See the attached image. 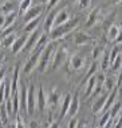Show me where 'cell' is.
I'll return each mask as SVG.
<instances>
[{"instance_id":"cell-1","label":"cell","mask_w":122,"mask_h":128,"mask_svg":"<svg viewBox=\"0 0 122 128\" xmlns=\"http://www.w3.org/2000/svg\"><path fill=\"white\" fill-rule=\"evenodd\" d=\"M78 22H79V20L76 18H74V19L67 20L66 23H63V24H61V26H55L54 28H52L51 32L48 34L50 38H51V40L61 39V38H63L64 35H67L68 32H71V31L78 26Z\"/></svg>"},{"instance_id":"cell-2","label":"cell","mask_w":122,"mask_h":128,"mask_svg":"<svg viewBox=\"0 0 122 128\" xmlns=\"http://www.w3.org/2000/svg\"><path fill=\"white\" fill-rule=\"evenodd\" d=\"M54 53H55V46H54V43H52V42H48V44L44 47V50L42 51L40 58H39V62H38V70H39L40 73L46 72L47 66L51 64V61H52Z\"/></svg>"},{"instance_id":"cell-3","label":"cell","mask_w":122,"mask_h":128,"mask_svg":"<svg viewBox=\"0 0 122 128\" xmlns=\"http://www.w3.org/2000/svg\"><path fill=\"white\" fill-rule=\"evenodd\" d=\"M67 49L64 46L59 47V49L54 53V57H52V61H51V70H57L58 68H61L62 65L66 62L67 60Z\"/></svg>"},{"instance_id":"cell-4","label":"cell","mask_w":122,"mask_h":128,"mask_svg":"<svg viewBox=\"0 0 122 128\" xmlns=\"http://www.w3.org/2000/svg\"><path fill=\"white\" fill-rule=\"evenodd\" d=\"M35 106H36V90L35 85L28 86V93H27V115L32 116L35 113Z\"/></svg>"},{"instance_id":"cell-5","label":"cell","mask_w":122,"mask_h":128,"mask_svg":"<svg viewBox=\"0 0 122 128\" xmlns=\"http://www.w3.org/2000/svg\"><path fill=\"white\" fill-rule=\"evenodd\" d=\"M43 35V34L40 32V30H35V31H32V32L28 35V38H27V42H26V44H24V47H23V50L22 51H24V53H28V51H31L35 47V44L38 43V40H39V38Z\"/></svg>"},{"instance_id":"cell-6","label":"cell","mask_w":122,"mask_h":128,"mask_svg":"<svg viewBox=\"0 0 122 128\" xmlns=\"http://www.w3.org/2000/svg\"><path fill=\"white\" fill-rule=\"evenodd\" d=\"M39 58H40V53H35V51H31V55H30L28 61L26 62V65H24V69H23L24 74H26V76L31 74V72H32L34 69L38 66Z\"/></svg>"},{"instance_id":"cell-7","label":"cell","mask_w":122,"mask_h":128,"mask_svg":"<svg viewBox=\"0 0 122 128\" xmlns=\"http://www.w3.org/2000/svg\"><path fill=\"white\" fill-rule=\"evenodd\" d=\"M57 15H58V10H51V12L46 16V19H44V22H43V31L46 34H50L52 31V28H54Z\"/></svg>"},{"instance_id":"cell-8","label":"cell","mask_w":122,"mask_h":128,"mask_svg":"<svg viewBox=\"0 0 122 128\" xmlns=\"http://www.w3.org/2000/svg\"><path fill=\"white\" fill-rule=\"evenodd\" d=\"M42 12H43V6H34V7H30V10L27 11L26 14H24V22H30V20L32 19H36L39 18V16L42 15Z\"/></svg>"},{"instance_id":"cell-9","label":"cell","mask_w":122,"mask_h":128,"mask_svg":"<svg viewBox=\"0 0 122 128\" xmlns=\"http://www.w3.org/2000/svg\"><path fill=\"white\" fill-rule=\"evenodd\" d=\"M36 105H38V109H39V112L43 113L44 109H46L47 106V96L46 93H44V89L39 86V89H38V94H36Z\"/></svg>"},{"instance_id":"cell-10","label":"cell","mask_w":122,"mask_h":128,"mask_svg":"<svg viewBox=\"0 0 122 128\" xmlns=\"http://www.w3.org/2000/svg\"><path fill=\"white\" fill-rule=\"evenodd\" d=\"M27 38H28V34L24 32V34H22L20 36H17L15 39V42H13V44L11 46V50H12L13 54H17L19 51L23 50L24 44H26V42H27Z\"/></svg>"},{"instance_id":"cell-11","label":"cell","mask_w":122,"mask_h":128,"mask_svg":"<svg viewBox=\"0 0 122 128\" xmlns=\"http://www.w3.org/2000/svg\"><path fill=\"white\" fill-rule=\"evenodd\" d=\"M59 98H61V92L58 90V88H52L51 92L48 93V96H47V105L50 106L51 109H54L55 106L58 105Z\"/></svg>"},{"instance_id":"cell-12","label":"cell","mask_w":122,"mask_h":128,"mask_svg":"<svg viewBox=\"0 0 122 128\" xmlns=\"http://www.w3.org/2000/svg\"><path fill=\"white\" fill-rule=\"evenodd\" d=\"M91 36L89 34H86L85 31H79V32L75 34L74 36V43L78 44V46H85V44H90L91 43Z\"/></svg>"},{"instance_id":"cell-13","label":"cell","mask_w":122,"mask_h":128,"mask_svg":"<svg viewBox=\"0 0 122 128\" xmlns=\"http://www.w3.org/2000/svg\"><path fill=\"white\" fill-rule=\"evenodd\" d=\"M78 112H79V93L76 92L75 94L72 96V98H71V102H70V108H68L67 116L72 119V117H74Z\"/></svg>"},{"instance_id":"cell-14","label":"cell","mask_w":122,"mask_h":128,"mask_svg":"<svg viewBox=\"0 0 122 128\" xmlns=\"http://www.w3.org/2000/svg\"><path fill=\"white\" fill-rule=\"evenodd\" d=\"M109 93L110 92H107L106 94H102L101 97H98L94 101L93 104V106H91V112L94 113V115H97V113H101V110H102V108L105 106V102H106V100H107V96H109Z\"/></svg>"},{"instance_id":"cell-15","label":"cell","mask_w":122,"mask_h":128,"mask_svg":"<svg viewBox=\"0 0 122 128\" xmlns=\"http://www.w3.org/2000/svg\"><path fill=\"white\" fill-rule=\"evenodd\" d=\"M27 93H28V88L26 85L19 86V100H20V110L27 113Z\"/></svg>"},{"instance_id":"cell-16","label":"cell","mask_w":122,"mask_h":128,"mask_svg":"<svg viewBox=\"0 0 122 128\" xmlns=\"http://www.w3.org/2000/svg\"><path fill=\"white\" fill-rule=\"evenodd\" d=\"M83 65H85V58H83L81 54L71 55V58H70V66H71V69L79 70V69L83 68Z\"/></svg>"},{"instance_id":"cell-17","label":"cell","mask_w":122,"mask_h":128,"mask_svg":"<svg viewBox=\"0 0 122 128\" xmlns=\"http://www.w3.org/2000/svg\"><path fill=\"white\" fill-rule=\"evenodd\" d=\"M72 96L67 93V94L63 96V102H62V108H61V115H59V120L64 119L68 113V108H70V102H71Z\"/></svg>"},{"instance_id":"cell-18","label":"cell","mask_w":122,"mask_h":128,"mask_svg":"<svg viewBox=\"0 0 122 128\" xmlns=\"http://www.w3.org/2000/svg\"><path fill=\"white\" fill-rule=\"evenodd\" d=\"M101 11H102L101 8L93 10L91 14L89 15V18H87V20H86L85 26H86V27H93L94 24H97V23L99 22V12H101Z\"/></svg>"},{"instance_id":"cell-19","label":"cell","mask_w":122,"mask_h":128,"mask_svg":"<svg viewBox=\"0 0 122 128\" xmlns=\"http://www.w3.org/2000/svg\"><path fill=\"white\" fill-rule=\"evenodd\" d=\"M95 86H97V76H93V77H90L86 82V88H85V97L86 98L93 94Z\"/></svg>"},{"instance_id":"cell-20","label":"cell","mask_w":122,"mask_h":128,"mask_svg":"<svg viewBox=\"0 0 122 128\" xmlns=\"http://www.w3.org/2000/svg\"><path fill=\"white\" fill-rule=\"evenodd\" d=\"M67 20H70V14L67 12V10H62V11L58 12L57 18H55V26H61L63 23H66Z\"/></svg>"},{"instance_id":"cell-21","label":"cell","mask_w":122,"mask_h":128,"mask_svg":"<svg viewBox=\"0 0 122 128\" xmlns=\"http://www.w3.org/2000/svg\"><path fill=\"white\" fill-rule=\"evenodd\" d=\"M40 20L42 18L39 16V18H36V19H32V20H30V22H27L26 23V26H24V28H23V32H32V31H35L38 28V26H39V23H40Z\"/></svg>"},{"instance_id":"cell-22","label":"cell","mask_w":122,"mask_h":128,"mask_svg":"<svg viewBox=\"0 0 122 128\" xmlns=\"http://www.w3.org/2000/svg\"><path fill=\"white\" fill-rule=\"evenodd\" d=\"M120 27L116 26V24H113L110 27L109 30H107V38H109V40H113V42H116V39H117V36H118V34H120Z\"/></svg>"},{"instance_id":"cell-23","label":"cell","mask_w":122,"mask_h":128,"mask_svg":"<svg viewBox=\"0 0 122 128\" xmlns=\"http://www.w3.org/2000/svg\"><path fill=\"white\" fill-rule=\"evenodd\" d=\"M116 15H117V14H116V12H113V14L107 15L106 18L103 19V28H105V31H106V32H107V30H109L110 27L114 24V20H116Z\"/></svg>"},{"instance_id":"cell-24","label":"cell","mask_w":122,"mask_h":128,"mask_svg":"<svg viewBox=\"0 0 122 128\" xmlns=\"http://www.w3.org/2000/svg\"><path fill=\"white\" fill-rule=\"evenodd\" d=\"M8 112H7L5 109V102L0 104V123L3 124V126H5L7 123H8Z\"/></svg>"},{"instance_id":"cell-25","label":"cell","mask_w":122,"mask_h":128,"mask_svg":"<svg viewBox=\"0 0 122 128\" xmlns=\"http://www.w3.org/2000/svg\"><path fill=\"white\" fill-rule=\"evenodd\" d=\"M4 16H5V19H4V27H3V28H5V27L11 26V24H15V19L17 16V14L15 11L7 14V15H4Z\"/></svg>"},{"instance_id":"cell-26","label":"cell","mask_w":122,"mask_h":128,"mask_svg":"<svg viewBox=\"0 0 122 128\" xmlns=\"http://www.w3.org/2000/svg\"><path fill=\"white\" fill-rule=\"evenodd\" d=\"M97 69H98V64H97V62H93V64H91V66H90V69L87 70V74H86V77L83 78L82 84H86V82H87V80H89L90 77H93V76H95V72H97Z\"/></svg>"},{"instance_id":"cell-27","label":"cell","mask_w":122,"mask_h":128,"mask_svg":"<svg viewBox=\"0 0 122 128\" xmlns=\"http://www.w3.org/2000/svg\"><path fill=\"white\" fill-rule=\"evenodd\" d=\"M16 34L15 32H12V34H9V35H7L3 38V46L4 47H11L13 42H15V39H16Z\"/></svg>"},{"instance_id":"cell-28","label":"cell","mask_w":122,"mask_h":128,"mask_svg":"<svg viewBox=\"0 0 122 128\" xmlns=\"http://www.w3.org/2000/svg\"><path fill=\"white\" fill-rule=\"evenodd\" d=\"M31 3H32V0H23V2H20V6H19V15H24V14L28 11L30 7H31Z\"/></svg>"},{"instance_id":"cell-29","label":"cell","mask_w":122,"mask_h":128,"mask_svg":"<svg viewBox=\"0 0 122 128\" xmlns=\"http://www.w3.org/2000/svg\"><path fill=\"white\" fill-rule=\"evenodd\" d=\"M121 105H122V104L118 101V102H114V105L110 108L109 112H110V117H111V119H116V117L118 116V113L121 112Z\"/></svg>"},{"instance_id":"cell-30","label":"cell","mask_w":122,"mask_h":128,"mask_svg":"<svg viewBox=\"0 0 122 128\" xmlns=\"http://www.w3.org/2000/svg\"><path fill=\"white\" fill-rule=\"evenodd\" d=\"M117 86V84L114 82L113 78H105V82H103V88L106 89V92H111L114 88Z\"/></svg>"},{"instance_id":"cell-31","label":"cell","mask_w":122,"mask_h":128,"mask_svg":"<svg viewBox=\"0 0 122 128\" xmlns=\"http://www.w3.org/2000/svg\"><path fill=\"white\" fill-rule=\"evenodd\" d=\"M110 119H111V117H110V112H109V110H107V112H105V113H103V116L101 117V120H99V127H101V128H103L107 123H109V120H110Z\"/></svg>"},{"instance_id":"cell-32","label":"cell","mask_w":122,"mask_h":128,"mask_svg":"<svg viewBox=\"0 0 122 128\" xmlns=\"http://www.w3.org/2000/svg\"><path fill=\"white\" fill-rule=\"evenodd\" d=\"M121 64H122V57H121V55H118V57L116 58V61L110 65V69L116 72V70H118V69L121 68Z\"/></svg>"},{"instance_id":"cell-33","label":"cell","mask_w":122,"mask_h":128,"mask_svg":"<svg viewBox=\"0 0 122 128\" xmlns=\"http://www.w3.org/2000/svg\"><path fill=\"white\" fill-rule=\"evenodd\" d=\"M103 53V49L101 46H95L93 49V51H91V54H93V60H98L99 58V55Z\"/></svg>"},{"instance_id":"cell-34","label":"cell","mask_w":122,"mask_h":128,"mask_svg":"<svg viewBox=\"0 0 122 128\" xmlns=\"http://www.w3.org/2000/svg\"><path fill=\"white\" fill-rule=\"evenodd\" d=\"M118 53H120V50H118V46H114L113 50L110 51V65L113 64V62L116 61V58L118 57V55H120Z\"/></svg>"},{"instance_id":"cell-35","label":"cell","mask_w":122,"mask_h":128,"mask_svg":"<svg viewBox=\"0 0 122 128\" xmlns=\"http://www.w3.org/2000/svg\"><path fill=\"white\" fill-rule=\"evenodd\" d=\"M109 65H110V53H105L103 60H102V69H103V70H106Z\"/></svg>"},{"instance_id":"cell-36","label":"cell","mask_w":122,"mask_h":128,"mask_svg":"<svg viewBox=\"0 0 122 128\" xmlns=\"http://www.w3.org/2000/svg\"><path fill=\"white\" fill-rule=\"evenodd\" d=\"M1 10H3V12H4L5 15H7V14H9V12H12V11H13V3L7 2L3 6V8H1Z\"/></svg>"},{"instance_id":"cell-37","label":"cell","mask_w":122,"mask_h":128,"mask_svg":"<svg viewBox=\"0 0 122 128\" xmlns=\"http://www.w3.org/2000/svg\"><path fill=\"white\" fill-rule=\"evenodd\" d=\"M5 109H7V112H8L9 116L13 115V105H12V100L11 98H8L5 101Z\"/></svg>"},{"instance_id":"cell-38","label":"cell","mask_w":122,"mask_h":128,"mask_svg":"<svg viewBox=\"0 0 122 128\" xmlns=\"http://www.w3.org/2000/svg\"><path fill=\"white\" fill-rule=\"evenodd\" d=\"M15 28H16L15 24H11V26L5 27V28H4V32H3V38L7 36V35H9V34H12V32H15Z\"/></svg>"},{"instance_id":"cell-39","label":"cell","mask_w":122,"mask_h":128,"mask_svg":"<svg viewBox=\"0 0 122 128\" xmlns=\"http://www.w3.org/2000/svg\"><path fill=\"white\" fill-rule=\"evenodd\" d=\"M78 124H79V122L72 117V119L68 122V124H67V128H78Z\"/></svg>"},{"instance_id":"cell-40","label":"cell","mask_w":122,"mask_h":128,"mask_svg":"<svg viewBox=\"0 0 122 128\" xmlns=\"http://www.w3.org/2000/svg\"><path fill=\"white\" fill-rule=\"evenodd\" d=\"M90 3H91V0H79V7L82 10H85L87 7H90Z\"/></svg>"},{"instance_id":"cell-41","label":"cell","mask_w":122,"mask_h":128,"mask_svg":"<svg viewBox=\"0 0 122 128\" xmlns=\"http://www.w3.org/2000/svg\"><path fill=\"white\" fill-rule=\"evenodd\" d=\"M15 124H16V128H26V127H24V124H23L22 117H20L19 115H16V122H15Z\"/></svg>"},{"instance_id":"cell-42","label":"cell","mask_w":122,"mask_h":128,"mask_svg":"<svg viewBox=\"0 0 122 128\" xmlns=\"http://www.w3.org/2000/svg\"><path fill=\"white\" fill-rule=\"evenodd\" d=\"M58 3H59V0H50V2L47 3V8L51 11V10H54V7L57 6Z\"/></svg>"},{"instance_id":"cell-43","label":"cell","mask_w":122,"mask_h":128,"mask_svg":"<svg viewBox=\"0 0 122 128\" xmlns=\"http://www.w3.org/2000/svg\"><path fill=\"white\" fill-rule=\"evenodd\" d=\"M4 80H5V69L1 68L0 69V85L4 82Z\"/></svg>"},{"instance_id":"cell-44","label":"cell","mask_w":122,"mask_h":128,"mask_svg":"<svg viewBox=\"0 0 122 128\" xmlns=\"http://www.w3.org/2000/svg\"><path fill=\"white\" fill-rule=\"evenodd\" d=\"M28 128H39V124H38V122H35V120H31L28 124Z\"/></svg>"},{"instance_id":"cell-45","label":"cell","mask_w":122,"mask_h":128,"mask_svg":"<svg viewBox=\"0 0 122 128\" xmlns=\"http://www.w3.org/2000/svg\"><path fill=\"white\" fill-rule=\"evenodd\" d=\"M121 42H122V28L120 30V34H118V36L116 39V44H120Z\"/></svg>"},{"instance_id":"cell-46","label":"cell","mask_w":122,"mask_h":128,"mask_svg":"<svg viewBox=\"0 0 122 128\" xmlns=\"http://www.w3.org/2000/svg\"><path fill=\"white\" fill-rule=\"evenodd\" d=\"M47 128H59V123H58V122H52Z\"/></svg>"},{"instance_id":"cell-47","label":"cell","mask_w":122,"mask_h":128,"mask_svg":"<svg viewBox=\"0 0 122 128\" xmlns=\"http://www.w3.org/2000/svg\"><path fill=\"white\" fill-rule=\"evenodd\" d=\"M4 19H5L4 15H0V28H3V27H4Z\"/></svg>"},{"instance_id":"cell-48","label":"cell","mask_w":122,"mask_h":128,"mask_svg":"<svg viewBox=\"0 0 122 128\" xmlns=\"http://www.w3.org/2000/svg\"><path fill=\"white\" fill-rule=\"evenodd\" d=\"M78 128H87V123L86 122H82L78 124Z\"/></svg>"},{"instance_id":"cell-49","label":"cell","mask_w":122,"mask_h":128,"mask_svg":"<svg viewBox=\"0 0 122 128\" xmlns=\"http://www.w3.org/2000/svg\"><path fill=\"white\" fill-rule=\"evenodd\" d=\"M116 128H122V120H120V122H118V124L116 126Z\"/></svg>"},{"instance_id":"cell-50","label":"cell","mask_w":122,"mask_h":128,"mask_svg":"<svg viewBox=\"0 0 122 128\" xmlns=\"http://www.w3.org/2000/svg\"><path fill=\"white\" fill-rule=\"evenodd\" d=\"M40 2H42V4H47V3L50 2V0H40Z\"/></svg>"},{"instance_id":"cell-51","label":"cell","mask_w":122,"mask_h":128,"mask_svg":"<svg viewBox=\"0 0 122 128\" xmlns=\"http://www.w3.org/2000/svg\"><path fill=\"white\" fill-rule=\"evenodd\" d=\"M1 61H3V54L0 53V62H1Z\"/></svg>"},{"instance_id":"cell-52","label":"cell","mask_w":122,"mask_h":128,"mask_svg":"<svg viewBox=\"0 0 122 128\" xmlns=\"http://www.w3.org/2000/svg\"><path fill=\"white\" fill-rule=\"evenodd\" d=\"M67 2H68V3H74L75 0H67Z\"/></svg>"},{"instance_id":"cell-53","label":"cell","mask_w":122,"mask_h":128,"mask_svg":"<svg viewBox=\"0 0 122 128\" xmlns=\"http://www.w3.org/2000/svg\"><path fill=\"white\" fill-rule=\"evenodd\" d=\"M121 2V0H114V3H120Z\"/></svg>"},{"instance_id":"cell-54","label":"cell","mask_w":122,"mask_h":128,"mask_svg":"<svg viewBox=\"0 0 122 128\" xmlns=\"http://www.w3.org/2000/svg\"><path fill=\"white\" fill-rule=\"evenodd\" d=\"M20 2H23V0H19V3H20Z\"/></svg>"},{"instance_id":"cell-55","label":"cell","mask_w":122,"mask_h":128,"mask_svg":"<svg viewBox=\"0 0 122 128\" xmlns=\"http://www.w3.org/2000/svg\"><path fill=\"white\" fill-rule=\"evenodd\" d=\"M39 128H40V127H39Z\"/></svg>"}]
</instances>
